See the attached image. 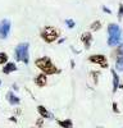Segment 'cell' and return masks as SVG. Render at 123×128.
<instances>
[{
	"instance_id": "21",
	"label": "cell",
	"mask_w": 123,
	"mask_h": 128,
	"mask_svg": "<svg viewBox=\"0 0 123 128\" xmlns=\"http://www.w3.org/2000/svg\"><path fill=\"white\" fill-rule=\"evenodd\" d=\"M112 109H113V112H114L116 114H119V113H120V110H119V108H118V104H117L116 101L112 104Z\"/></svg>"
},
{
	"instance_id": "24",
	"label": "cell",
	"mask_w": 123,
	"mask_h": 128,
	"mask_svg": "<svg viewBox=\"0 0 123 128\" xmlns=\"http://www.w3.org/2000/svg\"><path fill=\"white\" fill-rule=\"evenodd\" d=\"M9 120H10V122H13V123H17V122H18L16 116H10V118H9Z\"/></svg>"
},
{
	"instance_id": "23",
	"label": "cell",
	"mask_w": 123,
	"mask_h": 128,
	"mask_svg": "<svg viewBox=\"0 0 123 128\" xmlns=\"http://www.w3.org/2000/svg\"><path fill=\"white\" fill-rule=\"evenodd\" d=\"M102 12H105L106 14H112V10L108 6H102Z\"/></svg>"
},
{
	"instance_id": "16",
	"label": "cell",
	"mask_w": 123,
	"mask_h": 128,
	"mask_svg": "<svg viewBox=\"0 0 123 128\" xmlns=\"http://www.w3.org/2000/svg\"><path fill=\"white\" fill-rule=\"evenodd\" d=\"M90 76L92 77L94 83L98 84V81H99V77H100V70H92V72H90Z\"/></svg>"
},
{
	"instance_id": "18",
	"label": "cell",
	"mask_w": 123,
	"mask_h": 128,
	"mask_svg": "<svg viewBox=\"0 0 123 128\" xmlns=\"http://www.w3.org/2000/svg\"><path fill=\"white\" fill-rule=\"evenodd\" d=\"M8 63V54L6 52H0V66H4Z\"/></svg>"
},
{
	"instance_id": "17",
	"label": "cell",
	"mask_w": 123,
	"mask_h": 128,
	"mask_svg": "<svg viewBox=\"0 0 123 128\" xmlns=\"http://www.w3.org/2000/svg\"><path fill=\"white\" fill-rule=\"evenodd\" d=\"M113 55L116 56H123V44H119L118 48L114 50V52H113Z\"/></svg>"
},
{
	"instance_id": "30",
	"label": "cell",
	"mask_w": 123,
	"mask_h": 128,
	"mask_svg": "<svg viewBox=\"0 0 123 128\" xmlns=\"http://www.w3.org/2000/svg\"><path fill=\"white\" fill-rule=\"evenodd\" d=\"M31 128H37V127H31Z\"/></svg>"
},
{
	"instance_id": "27",
	"label": "cell",
	"mask_w": 123,
	"mask_h": 128,
	"mask_svg": "<svg viewBox=\"0 0 123 128\" xmlns=\"http://www.w3.org/2000/svg\"><path fill=\"white\" fill-rule=\"evenodd\" d=\"M70 67H72V68H74V62H73V60L70 62Z\"/></svg>"
},
{
	"instance_id": "26",
	"label": "cell",
	"mask_w": 123,
	"mask_h": 128,
	"mask_svg": "<svg viewBox=\"0 0 123 128\" xmlns=\"http://www.w3.org/2000/svg\"><path fill=\"white\" fill-rule=\"evenodd\" d=\"M20 113H22V112H20V109H16V114H17V115H19Z\"/></svg>"
},
{
	"instance_id": "6",
	"label": "cell",
	"mask_w": 123,
	"mask_h": 128,
	"mask_svg": "<svg viewBox=\"0 0 123 128\" xmlns=\"http://www.w3.org/2000/svg\"><path fill=\"white\" fill-rule=\"evenodd\" d=\"M108 37H122V30L117 23L108 24Z\"/></svg>"
},
{
	"instance_id": "7",
	"label": "cell",
	"mask_w": 123,
	"mask_h": 128,
	"mask_svg": "<svg viewBox=\"0 0 123 128\" xmlns=\"http://www.w3.org/2000/svg\"><path fill=\"white\" fill-rule=\"evenodd\" d=\"M92 34L90 31H86V32H84V34L81 35V42L84 44V46H85V49L86 50H88L90 48H91V44H92Z\"/></svg>"
},
{
	"instance_id": "5",
	"label": "cell",
	"mask_w": 123,
	"mask_h": 128,
	"mask_svg": "<svg viewBox=\"0 0 123 128\" xmlns=\"http://www.w3.org/2000/svg\"><path fill=\"white\" fill-rule=\"evenodd\" d=\"M10 28H12V23L9 19H2L0 20V40H5L9 34H10Z\"/></svg>"
},
{
	"instance_id": "28",
	"label": "cell",
	"mask_w": 123,
	"mask_h": 128,
	"mask_svg": "<svg viewBox=\"0 0 123 128\" xmlns=\"http://www.w3.org/2000/svg\"><path fill=\"white\" fill-rule=\"evenodd\" d=\"M118 88H120V90H123V83H119V86H118Z\"/></svg>"
},
{
	"instance_id": "4",
	"label": "cell",
	"mask_w": 123,
	"mask_h": 128,
	"mask_svg": "<svg viewBox=\"0 0 123 128\" xmlns=\"http://www.w3.org/2000/svg\"><path fill=\"white\" fill-rule=\"evenodd\" d=\"M88 62L92 64H98V66L102 69H106L109 67V63H108V58L104 54H92L88 56Z\"/></svg>"
},
{
	"instance_id": "29",
	"label": "cell",
	"mask_w": 123,
	"mask_h": 128,
	"mask_svg": "<svg viewBox=\"0 0 123 128\" xmlns=\"http://www.w3.org/2000/svg\"><path fill=\"white\" fill-rule=\"evenodd\" d=\"M0 86H2V80H0Z\"/></svg>"
},
{
	"instance_id": "13",
	"label": "cell",
	"mask_w": 123,
	"mask_h": 128,
	"mask_svg": "<svg viewBox=\"0 0 123 128\" xmlns=\"http://www.w3.org/2000/svg\"><path fill=\"white\" fill-rule=\"evenodd\" d=\"M56 123L62 128H73V122H72V119H56Z\"/></svg>"
},
{
	"instance_id": "8",
	"label": "cell",
	"mask_w": 123,
	"mask_h": 128,
	"mask_svg": "<svg viewBox=\"0 0 123 128\" xmlns=\"http://www.w3.org/2000/svg\"><path fill=\"white\" fill-rule=\"evenodd\" d=\"M35 84L38 87H45L48 84V76L44 73H40L35 77Z\"/></svg>"
},
{
	"instance_id": "25",
	"label": "cell",
	"mask_w": 123,
	"mask_h": 128,
	"mask_svg": "<svg viewBox=\"0 0 123 128\" xmlns=\"http://www.w3.org/2000/svg\"><path fill=\"white\" fill-rule=\"evenodd\" d=\"M64 41H66V38H60V40H58V44H63Z\"/></svg>"
},
{
	"instance_id": "3",
	"label": "cell",
	"mask_w": 123,
	"mask_h": 128,
	"mask_svg": "<svg viewBox=\"0 0 123 128\" xmlns=\"http://www.w3.org/2000/svg\"><path fill=\"white\" fill-rule=\"evenodd\" d=\"M28 49H30V44H28V42H20V44H18L16 50H14V58H16V60L17 62H22L24 64H28V62H30Z\"/></svg>"
},
{
	"instance_id": "19",
	"label": "cell",
	"mask_w": 123,
	"mask_h": 128,
	"mask_svg": "<svg viewBox=\"0 0 123 128\" xmlns=\"http://www.w3.org/2000/svg\"><path fill=\"white\" fill-rule=\"evenodd\" d=\"M66 24L68 26V28H74V26H76V22H74V20L73 19H67L66 20Z\"/></svg>"
},
{
	"instance_id": "20",
	"label": "cell",
	"mask_w": 123,
	"mask_h": 128,
	"mask_svg": "<svg viewBox=\"0 0 123 128\" xmlns=\"http://www.w3.org/2000/svg\"><path fill=\"white\" fill-rule=\"evenodd\" d=\"M42 126H44V118H41V116H40V118H37V119H36V126H35V127L41 128Z\"/></svg>"
},
{
	"instance_id": "15",
	"label": "cell",
	"mask_w": 123,
	"mask_h": 128,
	"mask_svg": "<svg viewBox=\"0 0 123 128\" xmlns=\"http://www.w3.org/2000/svg\"><path fill=\"white\" fill-rule=\"evenodd\" d=\"M101 22L100 20H94L91 24H90V30L91 31H94V32H96V31H100V28H101Z\"/></svg>"
},
{
	"instance_id": "9",
	"label": "cell",
	"mask_w": 123,
	"mask_h": 128,
	"mask_svg": "<svg viewBox=\"0 0 123 128\" xmlns=\"http://www.w3.org/2000/svg\"><path fill=\"white\" fill-rule=\"evenodd\" d=\"M37 113L40 114L41 118H44V119H53V118H54L53 114H51L44 105H38V106H37Z\"/></svg>"
},
{
	"instance_id": "22",
	"label": "cell",
	"mask_w": 123,
	"mask_h": 128,
	"mask_svg": "<svg viewBox=\"0 0 123 128\" xmlns=\"http://www.w3.org/2000/svg\"><path fill=\"white\" fill-rule=\"evenodd\" d=\"M122 17H123V3H120L118 8V18L122 19Z\"/></svg>"
},
{
	"instance_id": "10",
	"label": "cell",
	"mask_w": 123,
	"mask_h": 128,
	"mask_svg": "<svg viewBox=\"0 0 123 128\" xmlns=\"http://www.w3.org/2000/svg\"><path fill=\"white\" fill-rule=\"evenodd\" d=\"M6 100H8V102H9L10 105H13V106L19 105V102H20V99L18 98L17 95H14L13 91H8V92H6Z\"/></svg>"
},
{
	"instance_id": "14",
	"label": "cell",
	"mask_w": 123,
	"mask_h": 128,
	"mask_svg": "<svg viewBox=\"0 0 123 128\" xmlns=\"http://www.w3.org/2000/svg\"><path fill=\"white\" fill-rule=\"evenodd\" d=\"M116 69L118 72H123V56L116 58Z\"/></svg>"
},
{
	"instance_id": "1",
	"label": "cell",
	"mask_w": 123,
	"mask_h": 128,
	"mask_svg": "<svg viewBox=\"0 0 123 128\" xmlns=\"http://www.w3.org/2000/svg\"><path fill=\"white\" fill-rule=\"evenodd\" d=\"M35 66L41 69V72H42L44 74H46V76H53V74H59L62 70L55 67V64L51 62V59L49 56H41V58H37L35 60Z\"/></svg>"
},
{
	"instance_id": "11",
	"label": "cell",
	"mask_w": 123,
	"mask_h": 128,
	"mask_svg": "<svg viewBox=\"0 0 123 128\" xmlns=\"http://www.w3.org/2000/svg\"><path fill=\"white\" fill-rule=\"evenodd\" d=\"M110 73H112V77H113V94H116L118 91V86H119V76L116 69H110Z\"/></svg>"
},
{
	"instance_id": "2",
	"label": "cell",
	"mask_w": 123,
	"mask_h": 128,
	"mask_svg": "<svg viewBox=\"0 0 123 128\" xmlns=\"http://www.w3.org/2000/svg\"><path fill=\"white\" fill-rule=\"evenodd\" d=\"M59 35H60V31L53 26H45L40 30V37L46 44H53V42H55L58 40Z\"/></svg>"
},
{
	"instance_id": "12",
	"label": "cell",
	"mask_w": 123,
	"mask_h": 128,
	"mask_svg": "<svg viewBox=\"0 0 123 128\" xmlns=\"http://www.w3.org/2000/svg\"><path fill=\"white\" fill-rule=\"evenodd\" d=\"M17 70V66H16V63H10L8 62L6 64H4V67H3V73L4 74H9V73H13Z\"/></svg>"
}]
</instances>
